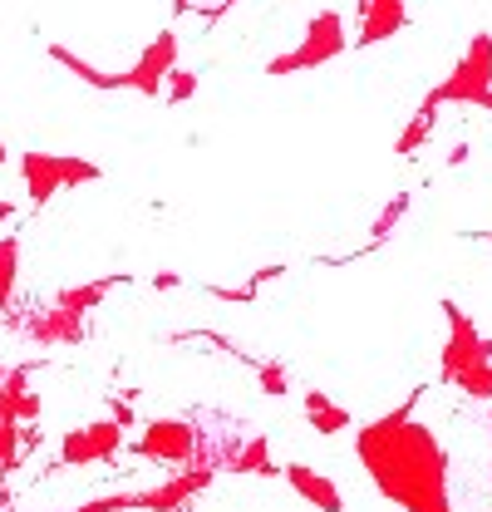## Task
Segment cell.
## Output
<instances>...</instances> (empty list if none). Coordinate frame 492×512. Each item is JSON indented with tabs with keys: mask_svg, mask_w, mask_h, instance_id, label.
Masks as SVG:
<instances>
[{
	"mask_svg": "<svg viewBox=\"0 0 492 512\" xmlns=\"http://www.w3.org/2000/svg\"><path fill=\"white\" fill-rule=\"evenodd\" d=\"M355 458L369 483L404 512H453L448 498V453L429 424L414 419V399L384 419H369L355 434Z\"/></svg>",
	"mask_w": 492,
	"mask_h": 512,
	"instance_id": "cell-1",
	"label": "cell"
},
{
	"mask_svg": "<svg viewBox=\"0 0 492 512\" xmlns=\"http://www.w3.org/2000/svg\"><path fill=\"white\" fill-rule=\"evenodd\" d=\"M20 178H25V197L30 207H45L55 192L79 188V183H99L104 168L89 158H64V153H20Z\"/></svg>",
	"mask_w": 492,
	"mask_h": 512,
	"instance_id": "cell-2",
	"label": "cell"
},
{
	"mask_svg": "<svg viewBox=\"0 0 492 512\" xmlns=\"http://www.w3.org/2000/svg\"><path fill=\"white\" fill-rule=\"evenodd\" d=\"M443 320H448V340H443L438 375L448 384H463L468 375H478L483 365H492V340L473 325V316L458 301H443Z\"/></svg>",
	"mask_w": 492,
	"mask_h": 512,
	"instance_id": "cell-3",
	"label": "cell"
},
{
	"mask_svg": "<svg viewBox=\"0 0 492 512\" xmlns=\"http://www.w3.org/2000/svg\"><path fill=\"white\" fill-rule=\"evenodd\" d=\"M345 20L335 15V10H315L306 25V35H301V45L296 50H286V55H276V60L266 64V74H301V69H320V64L340 60L345 55Z\"/></svg>",
	"mask_w": 492,
	"mask_h": 512,
	"instance_id": "cell-4",
	"label": "cell"
},
{
	"mask_svg": "<svg viewBox=\"0 0 492 512\" xmlns=\"http://www.w3.org/2000/svg\"><path fill=\"white\" fill-rule=\"evenodd\" d=\"M438 104H492V35H473V45L463 50V60L453 64V74L433 89Z\"/></svg>",
	"mask_w": 492,
	"mask_h": 512,
	"instance_id": "cell-5",
	"label": "cell"
},
{
	"mask_svg": "<svg viewBox=\"0 0 492 512\" xmlns=\"http://www.w3.org/2000/svg\"><path fill=\"white\" fill-rule=\"evenodd\" d=\"M133 453L168 473H187V468H197V424L192 419H148Z\"/></svg>",
	"mask_w": 492,
	"mask_h": 512,
	"instance_id": "cell-6",
	"label": "cell"
},
{
	"mask_svg": "<svg viewBox=\"0 0 492 512\" xmlns=\"http://www.w3.org/2000/svg\"><path fill=\"white\" fill-rule=\"evenodd\" d=\"M123 453V429L114 419H94V424H79L60 439V463L69 468H84V463H114Z\"/></svg>",
	"mask_w": 492,
	"mask_h": 512,
	"instance_id": "cell-7",
	"label": "cell"
},
{
	"mask_svg": "<svg viewBox=\"0 0 492 512\" xmlns=\"http://www.w3.org/2000/svg\"><path fill=\"white\" fill-rule=\"evenodd\" d=\"M5 325H10V330H20L30 345H45V350H50V345H79V340H84V320L69 316V311H60L55 301H50V306H35V311H25V316H20V311H10Z\"/></svg>",
	"mask_w": 492,
	"mask_h": 512,
	"instance_id": "cell-8",
	"label": "cell"
},
{
	"mask_svg": "<svg viewBox=\"0 0 492 512\" xmlns=\"http://www.w3.org/2000/svg\"><path fill=\"white\" fill-rule=\"evenodd\" d=\"M173 69H178V35H173V30H163V35H153V40L143 45L138 64L123 74V89H138V94L158 99Z\"/></svg>",
	"mask_w": 492,
	"mask_h": 512,
	"instance_id": "cell-9",
	"label": "cell"
},
{
	"mask_svg": "<svg viewBox=\"0 0 492 512\" xmlns=\"http://www.w3.org/2000/svg\"><path fill=\"white\" fill-rule=\"evenodd\" d=\"M212 478H217V473H207V468L173 473L168 483H158V488H148V493H133V512H183L197 493L212 488Z\"/></svg>",
	"mask_w": 492,
	"mask_h": 512,
	"instance_id": "cell-10",
	"label": "cell"
},
{
	"mask_svg": "<svg viewBox=\"0 0 492 512\" xmlns=\"http://www.w3.org/2000/svg\"><path fill=\"white\" fill-rule=\"evenodd\" d=\"M404 25H409V5H404V0H360V35H355V45H360V50L384 45V40H394Z\"/></svg>",
	"mask_w": 492,
	"mask_h": 512,
	"instance_id": "cell-11",
	"label": "cell"
},
{
	"mask_svg": "<svg viewBox=\"0 0 492 512\" xmlns=\"http://www.w3.org/2000/svg\"><path fill=\"white\" fill-rule=\"evenodd\" d=\"M281 478L296 488V498H306L310 508L320 512H345V498H340V488H335V478H325V473H315L306 463H286L281 468Z\"/></svg>",
	"mask_w": 492,
	"mask_h": 512,
	"instance_id": "cell-12",
	"label": "cell"
},
{
	"mask_svg": "<svg viewBox=\"0 0 492 512\" xmlns=\"http://www.w3.org/2000/svg\"><path fill=\"white\" fill-rule=\"evenodd\" d=\"M30 419H40V399L25 380V370L0 365V424H30Z\"/></svg>",
	"mask_w": 492,
	"mask_h": 512,
	"instance_id": "cell-13",
	"label": "cell"
},
{
	"mask_svg": "<svg viewBox=\"0 0 492 512\" xmlns=\"http://www.w3.org/2000/svg\"><path fill=\"white\" fill-rule=\"evenodd\" d=\"M114 286H123V276H99V281H84V286H64L60 296H55V306L84 320L94 306H104V296H109Z\"/></svg>",
	"mask_w": 492,
	"mask_h": 512,
	"instance_id": "cell-14",
	"label": "cell"
},
{
	"mask_svg": "<svg viewBox=\"0 0 492 512\" xmlns=\"http://www.w3.org/2000/svg\"><path fill=\"white\" fill-rule=\"evenodd\" d=\"M227 473H261V478H276L281 468L271 463V444H266V434H251L237 444L232 453V463H227Z\"/></svg>",
	"mask_w": 492,
	"mask_h": 512,
	"instance_id": "cell-15",
	"label": "cell"
},
{
	"mask_svg": "<svg viewBox=\"0 0 492 512\" xmlns=\"http://www.w3.org/2000/svg\"><path fill=\"white\" fill-rule=\"evenodd\" d=\"M306 419H310L315 434H340V429H350V409L335 404V399L320 394V389H310L306 394Z\"/></svg>",
	"mask_w": 492,
	"mask_h": 512,
	"instance_id": "cell-16",
	"label": "cell"
},
{
	"mask_svg": "<svg viewBox=\"0 0 492 512\" xmlns=\"http://www.w3.org/2000/svg\"><path fill=\"white\" fill-rule=\"evenodd\" d=\"M50 60L55 64H64L74 79H84L89 89H123V74H104V69H94L89 60H79L69 45H50Z\"/></svg>",
	"mask_w": 492,
	"mask_h": 512,
	"instance_id": "cell-17",
	"label": "cell"
},
{
	"mask_svg": "<svg viewBox=\"0 0 492 512\" xmlns=\"http://www.w3.org/2000/svg\"><path fill=\"white\" fill-rule=\"evenodd\" d=\"M433 119H438V99H433V94H429V99L419 104V114H414V119L404 124V133H399V143H394V153H399V158H409V153H419V148L429 143Z\"/></svg>",
	"mask_w": 492,
	"mask_h": 512,
	"instance_id": "cell-18",
	"label": "cell"
},
{
	"mask_svg": "<svg viewBox=\"0 0 492 512\" xmlns=\"http://www.w3.org/2000/svg\"><path fill=\"white\" fill-rule=\"evenodd\" d=\"M15 281H20V237H0V320L10 316Z\"/></svg>",
	"mask_w": 492,
	"mask_h": 512,
	"instance_id": "cell-19",
	"label": "cell"
},
{
	"mask_svg": "<svg viewBox=\"0 0 492 512\" xmlns=\"http://www.w3.org/2000/svg\"><path fill=\"white\" fill-rule=\"evenodd\" d=\"M30 444H35V439H25L20 424H0V478L20 468V453H25Z\"/></svg>",
	"mask_w": 492,
	"mask_h": 512,
	"instance_id": "cell-20",
	"label": "cell"
},
{
	"mask_svg": "<svg viewBox=\"0 0 492 512\" xmlns=\"http://www.w3.org/2000/svg\"><path fill=\"white\" fill-rule=\"evenodd\" d=\"M251 365H256V384H261V394L281 399V394L291 389V375H286V365H281V360H251Z\"/></svg>",
	"mask_w": 492,
	"mask_h": 512,
	"instance_id": "cell-21",
	"label": "cell"
},
{
	"mask_svg": "<svg viewBox=\"0 0 492 512\" xmlns=\"http://www.w3.org/2000/svg\"><path fill=\"white\" fill-rule=\"evenodd\" d=\"M404 212H409V192H399V197H394V202L379 212V222H374V237H389V232H394V222H399Z\"/></svg>",
	"mask_w": 492,
	"mask_h": 512,
	"instance_id": "cell-22",
	"label": "cell"
},
{
	"mask_svg": "<svg viewBox=\"0 0 492 512\" xmlns=\"http://www.w3.org/2000/svg\"><path fill=\"white\" fill-rule=\"evenodd\" d=\"M74 512H133V493H109V498H89Z\"/></svg>",
	"mask_w": 492,
	"mask_h": 512,
	"instance_id": "cell-23",
	"label": "cell"
},
{
	"mask_svg": "<svg viewBox=\"0 0 492 512\" xmlns=\"http://www.w3.org/2000/svg\"><path fill=\"white\" fill-rule=\"evenodd\" d=\"M168 94H173V104H187V99L197 94V74H187V69H173V74H168Z\"/></svg>",
	"mask_w": 492,
	"mask_h": 512,
	"instance_id": "cell-24",
	"label": "cell"
},
{
	"mask_svg": "<svg viewBox=\"0 0 492 512\" xmlns=\"http://www.w3.org/2000/svg\"><path fill=\"white\" fill-rule=\"evenodd\" d=\"M109 409H114V424H119V429H133V419H138V414H133L123 399H109Z\"/></svg>",
	"mask_w": 492,
	"mask_h": 512,
	"instance_id": "cell-25",
	"label": "cell"
},
{
	"mask_svg": "<svg viewBox=\"0 0 492 512\" xmlns=\"http://www.w3.org/2000/svg\"><path fill=\"white\" fill-rule=\"evenodd\" d=\"M153 286H158V291H173V286H178V276H173V271H158V276H153Z\"/></svg>",
	"mask_w": 492,
	"mask_h": 512,
	"instance_id": "cell-26",
	"label": "cell"
},
{
	"mask_svg": "<svg viewBox=\"0 0 492 512\" xmlns=\"http://www.w3.org/2000/svg\"><path fill=\"white\" fill-rule=\"evenodd\" d=\"M5 158H10V148H5V143H0V163H5Z\"/></svg>",
	"mask_w": 492,
	"mask_h": 512,
	"instance_id": "cell-27",
	"label": "cell"
},
{
	"mask_svg": "<svg viewBox=\"0 0 492 512\" xmlns=\"http://www.w3.org/2000/svg\"><path fill=\"white\" fill-rule=\"evenodd\" d=\"M183 5H212V0H183Z\"/></svg>",
	"mask_w": 492,
	"mask_h": 512,
	"instance_id": "cell-28",
	"label": "cell"
},
{
	"mask_svg": "<svg viewBox=\"0 0 492 512\" xmlns=\"http://www.w3.org/2000/svg\"><path fill=\"white\" fill-rule=\"evenodd\" d=\"M488 109H492V104H488Z\"/></svg>",
	"mask_w": 492,
	"mask_h": 512,
	"instance_id": "cell-29",
	"label": "cell"
}]
</instances>
